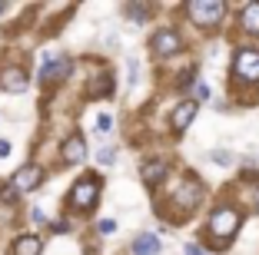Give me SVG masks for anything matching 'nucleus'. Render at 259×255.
I'll return each mask as SVG.
<instances>
[{
    "instance_id": "f257e3e1",
    "label": "nucleus",
    "mask_w": 259,
    "mask_h": 255,
    "mask_svg": "<svg viewBox=\"0 0 259 255\" xmlns=\"http://www.w3.org/2000/svg\"><path fill=\"white\" fill-rule=\"evenodd\" d=\"M100 192H103V179L97 173H87L70 186L67 192V209L70 212H90L100 202Z\"/></svg>"
},
{
    "instance_id": "f03ea898",
    "label": "nucleus",
    "mask_w": 259,
    "mask_h": 255,
    "mask_svg": "<svg viewBox=\"0 0 259 255\" xmlns=\"http://www.w3.org/2000/svg\"><path fill=\"white\" fill-rule=\"evenodd\" d=\"M239 225H243V212H239L236 206H216V209L209 212V219H206V232L213 235L220 245H226V242L239 232Z\"/></svg>"
},
{
    "instance_id": "7ed1b4c3",
    "label": "nucleus",
    "mask_w": 259,
    "mask_h": 255,
    "mask_svg": "<svg viewBox=\"0 0 259 255\" xmlns=\"http://www.w3.org/2000/svg\"><path fill=\"white\" fill-rule=\"evenodd\" d=\"M233 76L239 83H259V46H239L233 57Z\"/></svg>"
},
{
    "instance_id": "20e7f679",
    "label": "nucleus",
    "mask_w": 259,
    "mask_h": 255,
    "mask_svg": "<svg viewBox=\"0 0 259 255\" xmlns=\"http://www.w3.org/2000/svg\"><path fill=\"white\" fill-rule=\"evenodd\" d=\"M186 14L199 27H216L223 20V14H226V4L223 0H190L186 4Z\"/></svg>"
},
{
    "instance_id": "39448f33",
    "label": "nucleus",
    "mask_w": 259,
    "mask_h": 255,
    "mask_svg": "<svg viewBox=\"0 0 259 255\" xmlns=\"http://www.w3.org/2000/svg\"><path fill=\"white\" fill-rule=\"evenodd\" d=\"M150 50L156 53V57H173V53L183 50V37H180L173 27H163V30H156L150 37Z\"/></svg>"
},
{
    "instance_id": "423d86ee",
    "label": "nucleus",
    "mask_w": 259,
    "mask_h": 255,
    "mask_svg": "<svg viewBox=\"0 0 259 255\" xmlns=\"http://www.w3.org/2000/svg\"><path fill=\"white\" fill-rule=\"evenodd\" d=\"M70 57H60V53H54V50H47L44 53V67H40V80L44 83H57V80H63V76H70Z\"/></svg>"
},
{
    "instance_id": "0eeeda50",
    "label": "nucleus",
    "mask_w": 259,
    "mask_h": 255,
    "mask_svg": "<svg viewBox=\"0 0 259 255\" xmlns=\"http://www.w3.org/2000/svg\"><path fill=\"white\" fill-rule=\"evenodd\" d=\"M40 182H44V169L33 163H27L23 169H17L14 176H10V186L17 189V192H33V189H40Z\"/></svg>"
},
{
    "instance_id": "6e6552de",
    "label": "nucleus",
    "mask_w": 259,
    "mask_h": 255,
    "mask_svg": "<svg viewBox=\"0 0 259 255\" xmlns=\"http://www.w3.org/2000/svg\"><path fill=\"white\" fill-rule=\"evenodd\" d=\"M196 113H199V103H196V99H183V103L169 113V126H173V133L190 129V123L196 120Z\"/></svg>"
},
{
    "instance_id": "1a4fd4ad",
    "label": "nucleus",
    "mask_w": 259,
    "mask_h": 255,
    "mask_svg": "<svg viewBox=\"0 0 259 255\" xmlns=\"http://www.w3.org/2000/svg\"><path fill=\"white\" fill-rule=\"evenodd\" d=\"M60 156H63V163H67V166L83 163V159H87V139L80 133L67 136V139H63V146H60Z\"/></svg>"
},
{
    "instance_id": "9d476101",
    "label": "nucleus",
    "mask_w": 259,
    "mask_h": 255,
    "mask_svg": "<svg viewBox=\"0 0 259 255\" xmlns=\"http://www.w3.org/2000/svg\"><path fill=\"white\" fill-rule=\"evenodd\" d=\"M27 86H30V76L23 73L20 67H7L4 73H0V90H7V93H27Z\"/></svg>"
},
{
    "instance_id": "9b49d317",
    "label": "nucleus",
    "mask_w": 259,
    "mask_h": 255,
    "mask_svg": "<svg viewBox=\"0 0 259 255\" xmlns=\"http://www.w3.org/2000/svg\"><path fill=\"white\" fill-rule=\"evenodd\" d=\"M166 173H169L166 159H146V163L140 166V176H143L146 186H160V182L166 179Z\"/></svg>"
},
{
    "instance_id": "f8f14e48",
    "label": "nucleus",
    "mask_w": 259,
    "mask_h": 255,
    "mask_svg": "<svg viewBox=\"0 0 259 255\" xmlns=\"http://www.w3.org/2000/svg\"><path fill=\"white\" fill-rule=\"evenodd\" d=\"M40 248H44V242H40V235H33V232L17 235V239L10 242V255H40Z\"/></svg>"
},
{
    "instance_id": "ddd939ff",
    "label": "nucleus",
    "mask_w": 259,
    "mask_h": 255,
    "mask_svg": "<svg viewBox=\"0 0 259 255\" xmlns=\"http://www.w3.org/2000/svg\"><path fill=\"white\" fill-rule=\"evenodd\" d=\"M113 93V76L110 73H100L93 76V83H87V99H103Z\"/></svg>"
},
{
    "instance_id": "4468645a",
    "label": "nucleus",
    "mask_w": 259,
    "mask_h": 255,
    "mask_svg": "<svg viewBox=\"0 0 259 255\" xmlns=\"http://www.w3.org/2000/svg\"><path fill=\"white\" fill-rule=\"evenodd\" d=\"M130 252L133 255H160V239L150 235V232H140L133 239V245H130Z\"/></svg>"
},
{
    "instance_id": "2eb2a0df",
    "label": "nucleus",
    "mask_w": 259,
    "mask_h": 255,
    "mask_svg": "<svg viewBox=\"0 0 259 255\" xmlns=\"http://www.w3.org/2000/svg\"><path fill=\"white\" fill-rule=\"evenodd\" d=\"M239 23H243V30L249 33V37H259V4H256V0L243 7V17H239Z\"/></svg>"
},
{
    "instance_id": "dca6fc26",
    "label": "nucleus",
    "mask_w": 259,
    "mask_h": 255,
    "mask_svg": "<svg viewBox=\"0 0 259 255\" xmlns=\"http://www.w3.org/2000/svg\"><path fill=\"white\" fill-rule=\"evenodd\" d=\"M123 14H126L133 23H143L146 17L153 14V7H150V4H126V7H123Z\"/></svg>"
},
{
    "instance_id": "f3484780",
    "label": "nucleus",
    "mask_w": 259,
    "mask_h": 255,
    "mask_svg": "<svg viewBox=\"0 0 259 255\" xmlns=\"http://www.w3.org/2000/svg\"><path fill=\"white\" fill-rule=\"evenodd\" d=\"M110 126H113L110 113H100V116H97V133H100V136H107V133H110Z\"/></svg>"
},
{
    "instance_id": "a211bd4d",
    "label": "nucleus",
    "mask_w": 259,
    "mask_h": 255,
    "mask_svg": "<svg viewBox=\"0 0 259 255\" xmlns=\"http://www.w3.org/2000/svg\"><path fill=\"white\" fill-rule=\"evenodd\" d=\"M100 163H103V166L116 163V149H113V146H103V149H100Z\"/></svg>"
},
{
    "instance_id": "6ab92c4d",
    "label": "nucleus",
    "mask_w": 259,
    "mask_h": 255,
    "mask_svg": "<svg viewBox=\"0 0 259 255\" xmlns=\"http://www.w3.org/2000/svg\"><path fill=\"white\" fill-rule=\"evenodd\" d=\"M17 195H20V192H17V189L10 186V182H7V186H0V202H14Z\"/></svg>"
},
{
    "instance_id": "aec40b11",
    "label": "nucleus",
    "mask_w": 259,
    "mask_h": 255,
    "mask_svg": "<svg viewBox=\"0 0 259 255\" xmlns=\"http://www.w3.org/2000/svg\"><path fill=\"white\" fill-rule=\"evenodd\" d=\"M183 255H213V252H206V248L196 245V242H186V245H183Z\"/></svg>"
},
{
    "instance_id": "412c9836",
    "label": "nucleus",
    "mask_w": 259,
    "mask_h": 255,
    "mask_svg": "<svg viewBox=\"0 0 259 255\" xmlns=\"http://www.w3.org/2000/svg\"><path fill=\"white\" fill-rule=\"evenodd\" d=\"M209 159H213L216 166H229V163H233V159H229V152H223V149H216V152H213Z\"/></svg>"
},
{
    "instance_id": "4be33fe9",
    "label": "nucleus",
    "mask_w": 259,
    "mask_h": 255,
    "mask_svg": "<svg viewBox=\"0 0 259 255\" xmlns=\"http://www.w3.org/2000/svg\"><path fill=\"white\" fill-rule=\"evenodd\" d=\"M100 232H103V235L116 232V222H113V219H103V222H100Z\"/></svg>"
},
{
    "instance_id": "5701e85b",
    "label": "nucleus",
    "mask_w": 259,
    "mask_h": 255,
    "mask_svg": "<svg viewBox=\"0 0 259 255\" xmlns=\"http://www.w3.org/2000/svg\"><path fill=\"white\" fill-rule=\"evenodd\" d=\"M199 99H209V86L206 83H196V103Z\"/></svg>"
},
{
    "instance_id": "b1692460",
    "label": "nucleus",
    "mask_w": 259,
    "mask_h": 255,
    "mask_svg": "<svg viewBox=\"0 0 259 255\" xmlns=\"http://www.w3.org/2000/svg\"><path fill=\"white\" fill-rule=\"evenodd\" d=\"M137 80H140V63L130 60V83H137Z\"/></svg>"
},
{
    "instance_id": "393cba45",
    "label": "nucleus",
    "mask_w": 259,
    "mask_h": 255,
    "mask_svg": "<svg viewBox=\"0 0 259 255\" xmlns=\"http://www.w3.org/2000/svg\"><path fill=\"white\" fill-rule=\"evenodd\" d=\"M10 156V143L7 139H0V159H7Z\"/></svg>"
},
{
    "instance_id": "a878e982",
    "label": "nucleus",
    "mask_w": 259,
    "mask_h": 255,
    "mask_svg": "<svg viewBox=\"0 0 259 255\" xmlns=\"http://www.w3.org/2000/svg\"><path fill=\"white\" fill-rule=\"evenodd\" d=\"M54 229H57V232H67L70 222H67V219H60V222H54Z\"/></svg>"
},
{
    "instance_id": "bb28decb",
    "label": "nucleus",
    "mask_w": 259,
    "mask_h": 255,
    "mask_svg": "<svg viewBox=\"0 0 259 255\" xmlns=\"http://www.w3.org/2000/svg\"><path fill=\"white\" fill-rule=\"evenodd\" d=\"M0 14H7V4H4V0H0Z\"/></svg>"
},
{
    "instance_id": "cd10ccee",
    "label": "nucleus",
    "mask_w": 259,
    "mask_h": 255,
    "mask_svg": "<svg viewBox=\"0 0 259 255\" xmlns=\"http://www.w3.org/2000/svg\"><path fill=\"white\" fill-rule=\"evenodd\" d=\"M256 209H259V192H256Z\"/></svg>"
}]
</instances>
